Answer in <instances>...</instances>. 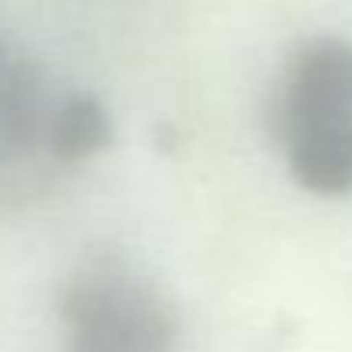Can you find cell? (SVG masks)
Instances as JSON below:
<instances>
[{"label": "cell", "instance_id": "6da1fadb", "mask_svg": "<svg viewBox=\"0 0 352 352\" xmlns=\"http://www.w3.org/2000/svg\"><path fill=\"white\" fill-rule=\"evenodd\" d=\"M276 111L294 180L318 197L352 194V42L304 38L287 56Z\"/></svg>", "mask_w": 352, "mask_h": 352}, {"label": "cell", "instance_id": "7a4b0ae2", "mask_svg": "<svg viewBox=\"0 0 352 352\" xmlns=\"http://www.w3.org/2000/svg\"><path fill=\"white\" fill-rule=\"evenodd\" d=\"M63 352H176L180 307L124 252H90L63 283Z\"/></svg>", "mask_w": 352, "mask_h": 352}, {"label": "cell", "instance_id": "3957f363", "mask_svg": "<svg viewBox=\"0 0 352 352\" xmlns=\"http://www.w3.org/2000/svg\"><path fill=\"white\" fill-rule=\"evenodd\" d=\"M66 97L25 45L0 32V208L32 197L63 169L52 128Z\"/></svg>", "mask_w": 352, "mask_h": 352}, {"label": "cell", "instance_id": "277c9868", "mask_svg": "<svg viewBox=\"0 0 352 352\" xmlns=\"http://www.w3.org/2000/svg\"><path fill=\"white\" fill-rule=\"evenodd\" d=\"M111 114L107 107L87 94V90H69V97L63 100L59 114H56V128H52V152L56 162L63 169L80 166L94 155H100L111 145Z\"/></svg>", "mask_w": 352, "mask_h": 352}]
</instances>
